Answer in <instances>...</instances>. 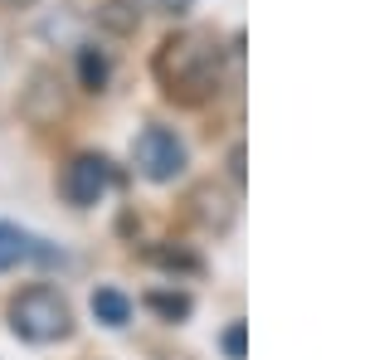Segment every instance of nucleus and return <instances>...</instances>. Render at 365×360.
Returning a JSON list of instances; mask_svg holds the SVG:
<instances>
[{"label":"nucleus","mask_w":365,"mask_h":360,"mask_svg":"<svg viewBox=\"0 0 365 360\" xmlns=\"http://www.w3.org/2000/svg\"><path fill=\"white\" fill-rule=\"evenodd\" d=\"M78 73H83V88H103L108 83V58L98 54L93 44H83L78 49Z\"/></svg>","instance_id":"6e6552de"},{"label":"nucleus","mask_w":365,"mask_h":360,"mask_svg":"<svg viewBox=\"0 0 365 360\" xmlns=\"http://www.w3.org/2000/svg\"><path fill=\"white\" fill-rule=\"evenodd\" d=\"M5 5H29V0H5Z\"/></svg>","instance_id":"f8f14e48"},{"label":"nucleus","mask_w":365,"mask_h":360,"mask_svg":"<svg viewBox=\"0 0 365 360\" xmlns=\"http://www.w3.org/2000/svg\"><path fill=\"white\" fill-rule=\"evenodd\" d=\"M113 185H117V170H113L108 156H78V161H68V170H63V195L73 205H98Z\"/></svg>","instance_id":"20e7f679"},{"label":"nucleus","mask_w":365,"mask_h":360,"mask_svg":"<svg viewBox=\"0 0 365 360\" xmlns=\"http://www.w3.org/2000/svg\"><path fill=\"white\" fill-rule=\"evenodd\" d=\"M156 5H161V10H166V15H185V10H190V5H195V0H156Z\"/></svg>","instance_id":"9b49d317"},{"label":"nucleus","mask_w":365,"mask_h":360,"mask_svg":"<svg viewBox=\"0 0 365 360\" xmlns=\"http://www.w3.org/2000/svg\"><path fill=\"white\" fill-rule=\"evenodd\" d=\"M10 331L34 341V346L58 341V336H68V302L58 297L54 287H25L10 302Z\"/></svg>","instance_id":"f03ea898"},{"label":"nucleus","mask_w":365,"mask_h":360,"mask_svg":"<svg viewBox=\"0 0 365 360\" xmlns=\"http://www.w3.org/2000/svg\"><path fill=\"white\" fill-rule=\"evenodd\" d=\"M29 258H54V249H44L34 234L15 229V224H0V268H15V263H29Z\"/></svg>","instance_id":"39448f33"},{"label":"nucleus","mask_w":365,"mask_h":360,"mask_svg":"<svg viewBox=\"0 0 365 360\" xmlns=\"http://www.w3.org/2000/svg\"><path fill=\"white\" fill-rule=\"evenodd\" d=\"M132 156H137V170L146 180H170V175H180V166H185V146L166 127H146L137 137V146H132Z\"/></svg>","instance_id":"7ed1b4c3"},{"label":"nucleus","mask_w":365,"mask_h":360,"mask_svg":"<svg viewBox=\"0 0 365 360\" xmlns=\"http://www.w3.org/2000/svg\"><path fill=\"white\" fill-rule=\"evenodd\" d=\"M98 20L108 29H117V34H127V29H137V20H141V0H113Z\"/></svg>","instance_id":"0eeeda50"},{"label":"nucleus","mask_w":365,"mask_h":360,"mask_svg":"<svg viewBox=\"0 0 365 360\" xmlns=\"http://www.w3.org/2000/svg\"><path fill=\"white\" fill-rule=\"evenodd\" d=\"M220 63H225V49L210 29H185L161 44L156 54V78L166 83L170 98H185V103H200L205 93H215L220 83Z\"/></svg>","instance_id":"f257e3e1"},{"label":"nucleus","mask_w":365,"mask_h":360,"mask_svg":"<svg viewBox=\"0 0 365 360\" xmlns=\"http://www.w3.org/2000/svg\"><path fill=\"white\" fill-rule=\"evenodd\" d=\"M151 307H156V312H166V317H185V312H190L185 297H170V292H151Z\"/></svg>","instance_id":"1a4fd4ad"},{"label":"nucleus","mask_w":365,"mask_h":360,"mask_svg":"<svg viewBox=\"0 0 365 360\" xmlns=\"http://www.w3.org/2000/svg\"><path fill=\"white\" fill-rule=\"evenodd\" d=\"M93 317L98 322H108V326H127V317H132V302L113 292V287H103V292H93Z\"/></svg>","instance_id":"423d86ee"},{"label":"nucleus","mask_w":365,"mask_h":360,"mask_svg":"<svg viewBox=\"0 0 365 360\" xmlns=\"http://www.w3.org/2000/svg\"><path fill=\"white\" fill-rule=\"evenodd\" d=\"M225 351H229L234 360L244 356V326H229V331H225Z\"/></svg>","instance_id":"9d476101"}]
</instances>
